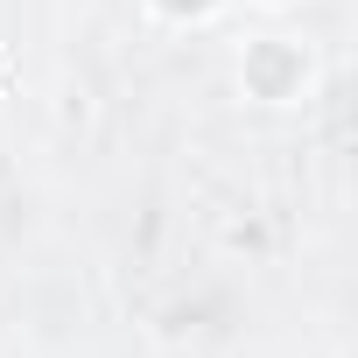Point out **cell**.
<instances>
[{
    "instance_id": "1",
    "label": "cell",
    "mask_w": 358,
    "mask_h": 358,
    "mask_svg": "<svg viewBox=\"0 0 358 358\" xmlns=\"http://www.w3.org/2000/svg\"><path fill=\"white\" fill-rule=\"evenodd\" d=\"M232 78H239V99L267 106V113H288V106H309L316 99V50L302 36H246L239 57H232Z\"/></svg>"
},
{
    "instance_id": "2",
    "label": "cell",
    "mask_w": 358,
    "mask_h": 358,
    "mask_svg": "<svg viewBox=\"0 0 358 358\" xmlns=\"http://www.w3.org/2000/svg\"><path fill=\"white\" fill-rule=\"evenodd\" d=\"M141 8L162 22V29H204L225 15V0H141Z\"/></svg>"
},
{
    "instance_id": "3",
    "label": "cell",
    "mask_w": 358,
    "mask_h": 358,
    "mask_svg": "<svg viewBox=\"0 0 358 358\" xmlns=\"http://www.w3.org/2000/svg\"><path fill=\"white\" fill-rule=\"evenodd\" d=\"M253 8H267V15H288V8H295V0H253Z\"/></svg>"
}]
</instances>
